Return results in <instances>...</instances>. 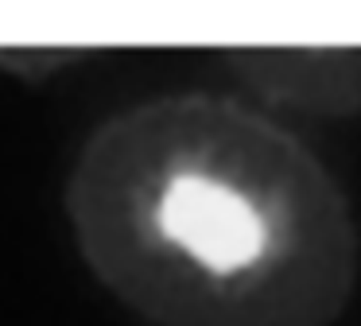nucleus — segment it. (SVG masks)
Here are the masks:
<instances>
[{
    "label": "nucleus",
    "mask_w": 361,
    "mask_h": 326,
    "mask_svg": "<svg viewBox=\"0 0 361 326\" xmlns=\"http://www.w3.org/2000/svg\"><path fill=\"white\" fill-rule=\"evenodd\" d=\"M63 206L90 276L148 326H338L357 299L361 222L342 179L229 90L109 113Z\"/></svg>",
    "instance_id": "nucleus-1"
},
{
    "label": "nucleus",
    "mask_w": 361,
    "mask_h": 326,
    "mask_svg": "<svg viewBox=\"0 0 361 326\" xmlns=\"http://www.w3.org/2000/svg\"><path fill=\"white\" fill-rule=\"evenodd\" d=\"M229 93L303 132L361 121V43L226 47Z\"/></svg>",
    "instance_id": "nucleus-2"
}]
</instances>
